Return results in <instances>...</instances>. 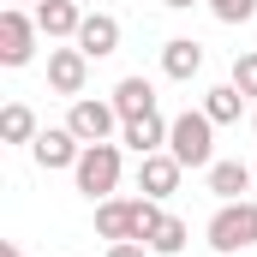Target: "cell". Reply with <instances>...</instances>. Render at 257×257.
<instances>
[{"instance_id": "obj_22", "label": "cell", "mask_w": 257, "mask_h": 257, "mask_svg": "<svg viewBox=\"0 0 257 257\" xmlns=\"http://www.w3.org/2000/svg\"><path fill=\"white\" fill-rule=\"evenodd\" d=\"M108 257H156V251H150L144 239H114V245H108Z\"/></svg>"}, {"instance_id": "obj_9", "label": "cell", "mask_w": 257, "mask_h": 257, "mask_svg": "<svg viewBox=\"0 0 257 257\" xmlns=\"http://www.w3.org/2000/svg\"><path fill=\"white\" fill-rule=\"evenodd\" d=\"M72 42H78V48H84L90 60H108V54H120V18H114V12H96V6H90Z\"/></svg>"}, {"instance_id": "obj_12", "label": "cell", "mask_w": 257, "mask_h": 257, "mask_svg": "<svg viewBox=\"0 0 257 257\" xmlns=\"http://www.w3.org/2000/svg\"><path fill=\"white\" fill-rule=\"evenodd\" d=\"M168 126H174V120H162V108H156V114H138V120L120 126V144L138 150V156H156V150H168Z\"/></svg>"}, {"instance_id": "obj_7", "label": "cell", "mask_w": 257, "mask_h": 257, "mask_svg": "<svg viewBox=\"0 0 257 257\" xmlns=\"http://www.w3.org/2000/svg\"><path fill=\"white\" fill-rule=\"evenodd\" d=\"M30 156H36V168H42V174H54V168H78V156H84V138H78L72 126H48V132H36Z\"/></svg>"}, {"instance_id": "obj_21", "label": "cell", "mask_w": 257, "mask_h": 257, "mask_svg": "<svg viewBox=\"0 0 257 257\" xmlns=\"http://www.w3.org/2000/svg\"><path fill=\"white\" fill-rule=\"evenodd\" d=\"M233 84H239L245 96H257V48H245V54H233Z\"/></svg>"}, {"instance_id": "obj_11", "label": "cell", "mask_w": 257, "mask_h": 257, "mask_svg": "<svg viewBox=\"0 0 257 257\" xmlns=\"http://www.w3.org/2000/svg\"><path fill=\"white\" fill-rule=\"evenodd\" d=\"M96 233L114 239H138V197H102L96 203Z\"/></svg>"}, {"instance_id": "obj_28", "label": "cell", "mask_w": 257, "mask_h": 257, "mask_svg": "<svg viewBox=\"0 0 257 257\" xmlns=\"http://www.w3.org/2000/svg\"><path fill=\"white\" fill-rule=\"evenodd\" d=\"M251 168H257V162H251Z\"/></svg>"}, {"instance_id": "obj_1", "label": "cell", "mask_w": 257, "mask_h": 257, "mask_svg": "<svg viewBox=\"0 0 257 257\" xmlns=\"http://www.w3.org/2000/svg\"><path fill=\"white\" fill-rule=\"evenodd\" d=\"M168 150L180 156V168H209V162H215V120H209L203 108L174 114V126H168Z\"/></svg>"}, {"instance_id": "obj_24", "label": "cell", "mask_w": 257, "mask_h": 257, "mask_svg": "<svg viewBox=\"0 0 257 257\" xmlns=\"http://www.w3.org/2000/svg\"><path fill=\"white\" fill-rule=\"evenodd\" d=\"M0 257H24V251H18V245H12V239H6V245H0Z\"/></svg>"}, {"instance_id": "obj_5", "label": "cell", "mask_w": 257, "mask_h": 257, "mask_svg": "<svg viewBox=\"0 0 257 257\" xmlns=\"http://www.w3.org/2000/svg\"><path fill=\"white\" fill-rule=\"evenodd\" d=\"M66 126L78 132L84 144H108L126 120H120V108H114V102H102V96H78V102H72V114H66Z\"/></svg>"}, {"instance_id": "obj_19", "label": "cell", "mask_w": 257, "mask_h": 257, "mask_svg": "<svg viewBox=\"0 0 257 257\" xmlns=\"http://www.w3.org/2000/svg\"><path fill=\"white\" fill-rule=\"evenodd\" d=\"M209 12H215L221 24H251V18H257V0H209Z\"/></svg>"}, {"instance_id": "obj_26", "label": "cell", "mask_w": 257, "mask_h": 257, "mask_svg": "<svg viewBox=\"0 0 257 257\" xmlns=\"http://www.w3.org/2000/svg\"><path fill=\"white\" fill-rule=\"evenodd\" d=\"M78 6H96V0H78Z\"/></svg>"}, {"instance_id": "obj_6", "label": "cell", "mask_w": 257, "mask_h": 257, "mask_svg": "<svg viewBox=\"0 0 257 257\" xmlns=\"http://www.w3.org/2000/svg\"><path fill=\"white\" fill-rule=\"evenodd\" d=\"M180 156L174 150H156V156H138V192L144 197H156V203H168V197L180 192Z\"/></svg>"}, {"instance_id": "obj_2", "label": "cell", "mask_w": 257, "mask_h": 257, "mask_svg": "<svg viewBox=\"0 0 257 257\" xmlns=\"http://www.w3.org/2000/svg\"><path fill=\"white\" fill-rule=\"evenodd\" d=\"M72 180H78V192L90 197V203L114 197V186H120V144H114V138H108V144H84Z\"/></svg>"}, {"instance_id": "obj_8", "label": "cell", "mask_w": 257, "mask_h": 257, "mask_svg": "<svg viewBox=\"0 0 257 257\" xmlns=\"http://www.w3.org/2000/svg\"><path fill=\"white\" fill-rule=\"evenodd\" d=\"M84 78H90V54L72 42V48H48V90H60V96H84Z\"/></svg>"}, {"instance_id": "obj_20", "label": "cell", "mask_w": 257, "mask_h": 257, "mask_svg": "<svg viewBox=\"0 0 257 257\" xmlns=\"http://www.w3.org/2000/svg\"><path fill=\"white\" fill-rule=\"evenodd\" d=\"M162 221H168V209H162L156 197H138V239H144V245H150V233H156Z\"/></svg>"}, {"instance_id": "obj_4", "label": "cell", "mask_w": 257, "mask_h": 257, "mask_svg": "<svg viewBox=\"0 0 257 257\" xmlns=\"http://www.w3.org/2000/svg\"><path fill=\"white\" fill-rule=\"evenodd\" d=\"M36 54V12H24V6H6L0 12V66H30Z\"/></svg>"}, {"instance_id": "obj_13", "label": "cell", "mask_w": 257, "mask_h": 257, "mask_svg": "<svg viewBox=\"0 0 257 257\" xmlns=\"http://www.w3.org/2000/svg\"><path fill=\"white\" fill-rule=\"evenodd\" d=\"M203 174H209V192L221 197V203L245 197V192H251V180H257V168H251V162H209Z\"/></svg>"}, {"instance_id": "obj_17", "label": "cell", "mask_w": 257, "mask_h": 257, "mask_svg": "<svg viewBox=\"0 0 257 257\" xmlns=\"http://www.w3.org/2000/svg\"><path fill=\"white\" fill-rule=\"evenodd\" d=\"M36 114H30V108H24V102H6V108H0V138H6V144H36Z\"/></svg>"}, {"instance_id": "obj_10", "label": "cell", "mask_w": 257, "mask_h": 257, "mask_svg": "<svg viewBox=\"0 0 257 257\" xmlns=\"http://www.w3.org/2000/svg\"><path fill=\"white\" fill-rule=\"evenodd\" d=\"M84 12L90 6H78V0H36V30L48 42H72L78 24H84Z\"/></svg>"}, {"instance_id": "obj_18", "label": "cell", "mask_w": 257, "mask_h": 257, "mask_svg": "<svg viewBox=\"0 0 257 257\" xmlns=\"http://www.w3.org/2000/svg\"><path fill=\"white\" fill-rule=\"evenodd\" d=\"M186 239H192V227H186L180 215H168V221L150 233V251H156V257H180V251H186Z\"/></svg>"}, {"instance_id": "obj_16", "label": "cell", "mask_w": 257, "mask_h": 257, "mask_svg": "<svg viewBox=\"0 0 257 257\" xmlns=\"http://www.w3.org/2000/svg\"><path fill=\"white\" fill-rule=\"evenodd\" d=\"M203 114H209L215 126H233V120L245 114V90H239V84H215V90H203Z\"/></svg>"}, {"instance_id": "obj_15", "label": "cell", "mask_w": 257, "mask_h": 257, "mask_svg": "<svg viewBox=\"0 0 257 257\" xmlns=\"http://www.w3.org/2000/svg\"><path fill=\"white\" fill-rule=\"evenodd\" d=\"M108 102L120 108V120H138V114H156V84H150V78H120Z\"/></svg>"}, {"instance_id": "obj_23", "label": "cell", "mask_w": 257, "mask_h": 257, "mask_svg": "<svg viewBox=\"0 0 257 257\" xmlns=\"http://www.w3.org/2000/svg\"><path fill=\"white\" fill-rule=\"evenodd\" d=\"M162 6H174V12H192V6H197V0H162Z\"/></svg>"}, {"instance_id": "obj_25", "label": "cell", "mask_w": 257, "mask_h": 257, "mask_svg": "<svg viewBox=\"0 0 257 257\" xmlns=\"http://www.w3.org/2000/svg\"><path fill=\"white\" fill-rule=\"evenodd\" d=\"M251 132H257V108H251Z\"/></svg>"}, {"instance_id": "obj_14", "label": "cell", "mask_w": 257, "mask_h": 257, "mask_svg": "<svg viewBox=\"0 0 257 257\" xmlns=\"http://www.w3.org/2000/svg\"><path fill=\"white\" fill-rule=\"evenodd\" d=\"M162 72H168L174 84H192L197 72H203V48H197L192 36H174V42H162Z\"/></svg>"}, {"instance_id": "obj_3", "label": "cell", "mask_w": 257, "mask_h": 257, "mask_svg": "<svg viewBox=\"0 0 257 257\" xmlns=\"http://www.w3.org/2000/svg\"><path fill=\"white\" fill-rule=\"evenodd\" d=\"M209 245L215 251H245L257 245V197H233L209 215Z\"/></svg>"}, {"instance_id": "obj_27", "label": "cell", "mask_w": 257, "mask_h": 257, "mask_svg": "<svg viewBox=\"0 0 257 257\" xmlns=\"http://www.w3.org/2000/svg\"><path fill=\"white\" fill-rule=\"evenodd\" d=\"M12 6H18V0H12Z\"/></svg>"}]
</instances>
